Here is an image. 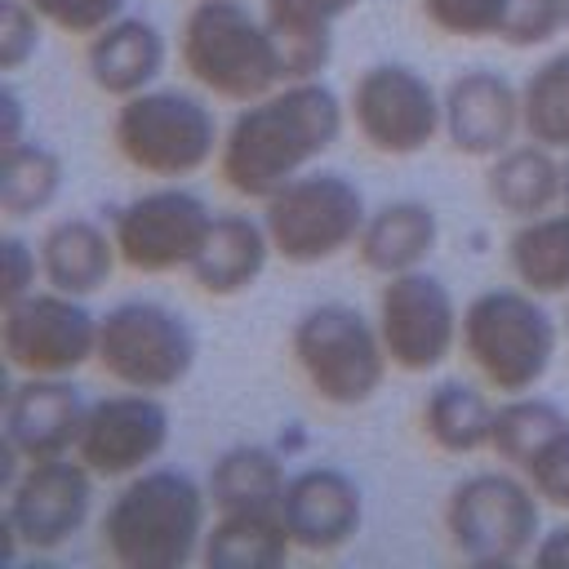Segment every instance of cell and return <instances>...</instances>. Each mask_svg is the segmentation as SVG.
I'll return each instance as SVG.
<instances>
[{"label":"cell","instance_id":"obj_1","mask_svg":"<svg viewBox=\"0 0 569 569\" xmlns=\"http://www.w3.org/2000/svg\"><path fill=\"white\" fill-rule=\"evenodd\" d=\"M347 116L351 111L320 76L284 80L271 93L240 102L218 147V173L236 196L267 200L333 151Z\"/></svg>","mask_w":569,"mask_h":569},{"label":"cell","instance_id":"obj_2","mask_svg":"<svg viewBox=\"0 0 569 569\" xmlns=\"http://www.w3.org/2000/svg\"><path fill=\"white\" fill-rule=\"evenodd\" d=\"M209 507V489H200L187 471L147 467L107 502L98 520L102 551L120 569H182L200 560Z\"/></svg>","mask_w":569,"mask_h":569},{"label":"cell","instance_id":"obj_3","mask_svg":"<svg viewBox=\"0 0 569 569\" xmlns=\"http://www.w3.org/2000/svg\"><path fill=\"white\" fill-rule=\"evenodd\" d=\"M182 71L222 102H253L284 84L280 40L240 0H196L178 31Z\"/></svg>","mask_w":569,"mask_h":569},{"label":"cell","instance_id":"obj_4","mask_svg":"<svg viewBox=\"0 0 569 569\" xmlns=\"http://www.w3.org/2000/svg\"><path fill=\"white\" fill-rule=\"evenodd\" d=\"M560 347L556 316L529 293L516 289H485L462 307V356L498 396L533 391Z\"/></svg>","mask_w":569,"mask_h":569},{"label":"cell","instance_id":"obj_5","mask_svg":"<svg viewBox=\"0 0 569 569\" xmlns=\"http://www.w3.org/2000/svg\"><path fill=\"white\" fill-rule=\"evenodd\" d=\"M289 356L316 400L333 409L369 405L391 369L378 320L347 302L307 307L289 329Z\"/></svg>","mask_w":569,"mask_h":569},{"label":"cell","instance_id":"obj_6","mask_svg":"<svg viewBox=\"0 0 569 569\" xmlns=\"http://www.w3.org/2000/svg\"><path fill=\"white\" fill-rule=\"evenodd\" d=\"M111 142L120 160L147 178H191L218 156L222 129L204 98L151 84L142 93L120 98Z\"/></svg>","mask_w":569,"mask_h":569},{"label":"cell","instance_id":"obj_7","mask_svg":"<svg viewBox=\"0 0 569 569\" xmlns=\"http://www.w3.org/2000/svg\"><path fill=\"white\" fill-rule=\"evenodd\" d=\"M449 547L471 565H516L533 560L542 538V498L511 471H471L449 489L445 502Z\"/></svg>","mask_w":569,"mask_h":569},{"label":"cell","instance_id":"obj_8","mask_svg":"<svg viewBox=\"0 0 569 569\" xmlns=\"http://www.w3.org/2000/svg\"><path fill=\"white\" fill-rule=\"evenodd\" d=\"M365 218V191L338 169H307L262 200L271 249L293 267H316L356 249Z\"/></svg>","mask_w":569,"mask_h":569},{"label":"cell","instance_id":"obj_9","mask_svg":"<svg viewBox=\"0 0 569 569\" xmlns=\"http://www.w3.org/2000/svg\"><path fill=\"white\" fill-rule=\"evenodd\" d=\"M98 369L133 391H173L196 369V333L191 325L151 298L116 302L98 316Z\"/></svg>","mask_w":569,"mask_h":569},{"label":"cell","instance_id":"obj_10","mask_svg":"<svg viewBox=\"0 0 569 569\" xmlns=\"http://www.w3.org/2000/svg\"><path fill=\"white\" fill-rule=\"evenodd\" d=\"M93 471L76 458H44L27 462L22 476L4 489V511H0V556L4 565L18 560V551H58L67 547L89 511H93Z\"/></svg>","mask_w":569,"mask_h":569},{"label":"cell","instance_id":"obj_11","mask_svg":"<svg viewBox=\"0 0 569 569\" xmlns=\"http://www.w3.org/2000/svg\"><path fill=\"white\" fill-rule=\"evenodd\" d=\"M356 133L378 156H418L445 133V93L409 62H373L347 98Z\"/></svg>","mask_w":569,"mask_h":569},{"label":"cell","instance_id":"obj_12","mask_svg":"<svg viewBox=\"0 0 569 569\" xmlns=\"http://www.w3.org/2000/svg\"><path fill=\"white\" fill-rule=\"evenodd\" d=\"M0 351L13 373L71 378L98 356V316L84 307V298L44 284L4 302Z\"/></svg>","mask_w":569,"mask_h":569},{"label":"cell","instance_id":"obj_13","mask_svg":"<svg viewBox=\"0 0 569 569\" xmlns=\"http://www.w3.org/2000/svg\"><path fill=\"white\" fill-rule=\"evenodd\" d=\"M378 333L400 373H431L462 347V311L440 276L427 267L387 276L378 289Z\"/></svg>","mask_w":569,"mask_h":569},{"label":"cell","instance_id":"obj_14","mask_svg":"<svg viewBox=\"0 0 569 569\" xmlns=\"http://www.w3.org/2000/svg\"><path fill=\"white\" fill-rule=\"evenodd\" d=\"M213 218L218 213L204 204V196L169 182L124 200L111 213V236L129 271L169 276V271H191Z\"/></svg>","mask_w":569,"mask_h":569},{"label":"cell","instance_id":"obj_15","mask_svg":"<svg viewBox=\"0 0 569 569\" xmlns=\"http://www.w3.org/2000/svg\"><path fill=\"white\" fill-rule=\"evenodd\" d=\"M169 431H173V418H169L164 400L156 391L124 387V391L89 405L76 458L98 480H129L164 453Z\"/></svg>","mask_w":569,"mask_h":569},{"label":"cell","instance_id":"obj_16","mask_svg":"<svg viewBox=\"0 0 569 569\" xmlns=\"http://www.w3.org/2000/svg\"><path fill=\"white\" fill-rule=\"evenodd\" d=\"M525 133L520 89L489 67H471L445 84V138L458 156L493 160Z\"/></svg>","mask_w":569,"mask_h":569},{"label":"cell","instance_id":"obj_17","mask_svg":"<svg viewBox=\"0 0 569 569\" xmlns=\"http://www.w3.org/2000/svg\"><path fill=\"white\" fill-rule=\"evenodd\" d=\"M84 413H89V400L80 396V387L71 378L22 373L9 387L0 440H9L22 453V462L62 458V453H76L80 431H84Z\"/></svg>","mask_w":569,"mask_h":569},{"label":"cell","instance_id":"obj_18","mask_svg":"<svg viewBox=\"0 0 569 569\" xmlns=\"http://www.w3.org/2000/svg\"><path fill=\"white\" fill-rule=\"evenodd\" d=\"M280 511H284L293 547L311 551V556L342 551L365 525L360 485L338 467H307V471L289 476Z\"/></svg>","mask_w":569,"mask_h":569},{"label":"cell","instance_id":"obj_19","mask_svg":"<svg viewBox=\"0 0 569 569\" xmlns=\"http://www.w3.org/2000/svg\"><path fill=\"white\" fill-rule=\"evenodd\" d=\"M84 62H89V80L107 98L120 102V98L142 93L160 80L164 62H169V44H164V31L151 18H129L124 13L111 27H102L98 36H89Z\"/></svg>","mask_w":569,"mask_h":569},{"label":"cell","instance_id":"obj_20","mask_svg":"<svg viewBox=\"0 0 569 569\" xmlns=\"http://www.w3.org/2000/svg\"><path fill=\"white\" fill-rule=\"evenodd\" d=\"M271 236L262 218L249 213H218L196 262H191V280L200 293L209 298H236L244 289L258 284V276L271 262Z\"/></svg>","mask_w":569,"mask_h":569},{"label":"cell","instance_id":"obj_21","mask_svg":"<svg viewBox=\"0 0 569 569\" xmlns=\"http://www.w3.org/2000/svg\"><path fill=\"white\" fill-rule=\"evenodd\" d=\"M436 240H440V218L427 200H387L369 209L356 253L373 276L387 280L422 267L436 253Z\"/></svg>","mask_w":569,"mask_h":569},{"label":"cell","instance_id":"obj_22","mask_svg":"<svg viewBox=\"0 0 569 569\" xmlns=\"http://www.w3.org/2000/svg\"><path fill=\"white\" fill-rule=\"evenodd\" d=\"M120 262L116 236L93 218H58L40 236V271L49 289L89 298L98 293Z\"/></svg>","mask_w":569,"mask_h":569},{"label":"cell","instance_id":"obj_23","mask_svg":"<svg viewBox=\"0 0 569 569\" xmlns=\"http://www.w3.org/2000/svg\"><path fill=\"white\" fill-rule=\"evenodd\" d=\"M360 0H262V18L280 40L284 80H311L333 58V27Z\"/></svg>","mask_w":569,"mask_h":569},{"label":"cell","instance_id":"obj_24","mask_svg":"<svg viewBox=\"0 0 569 569\" xmlns=\"http://www.w3.org/2000/svg\"><path fill=\"white\" fill-rule=\"evenodd\" d=\"M289 551L298 547L280 507H236L213 516L200 560L209 569H276L289 560Z\"/></svg>","mask_w":569,"mask_h":569},{"label":"cell","instance_id":"obj_25","mask_svg":"<svg viewBox=\"0 0 569 569\" xmlns=\"http://www.w3.org/2000/svg\"><path fill=\"white\" fill-rule=\"evenodd\" d=\"M485 191L507 218H516V222L538 218L560 204V160L551 147L533 142V138L511 142L507 151H498L489 160Z\"/></svg>","mask_w":569,"mask_h":569},{"label":"cell","instance_id":"obj_26","mask_svg":"<svg viewBox=\"0 0 569 569\" xmlns=\"http://www.w3.org/2000/svg\"><path fill=\"white\" fill-rule=\"evenodd\" d=\"M493 400L462 378H445L422 400V431L440 453H480L493 436Z\"/></svg>","mask_w":569,"mask_h":569},{"label":"cell","instance_id":"obj_27","mask_svg":"<svg viewBox=\"0 0 569 569\" xmlns=\"http://www.w3.org/2000/svg\"><path fill=\"white\" fill-rule=\"evenodd\" d=\"M507 267L516 284L538 298H569V209L525 218L507 240Z\"/></svg>","mask_w":569,"mask_h":569},{"label":"cell","instance_id":"obj_28","mask_svg":"<svg viewBox=\"0 0 569 569\" xmlns=\"http://www.w3.org/2000/svg\"><path fill=\"white\" fill-rule=\"evenodd\" d=\"M213 511H236V507H280L289 476L284 462L267 445H231L213 458L204 476Z\"/></svg>","mask_w":569,"mask_h":569},{"label":"cell","instance_id":"obj_29","mask_svg":"<svg viewBox=\"0 0 569 569\" xmlns=\"http://www.w3.org/2000/svg\"><path fill=\"white\" fill-rule=\"evenodd\" d=\"M569 427V413L547 400V396H533V391H520V396H502V405L493 409V436H489V449L525 471L560 431Z\"/></svg>","mask_w":569,"mask_h":569},{"label":"cell","instance_id":"obj_30","mask_svg":"<svg viewBox=\"0 0 569 569\" xmlns=\"http://www.w3.org/2000/svg\"><path fill=\"white\" fill-rule=\"evenodd\" d=\"M62 156L36 138L4 147V178H0V213L9 222H22L40 209H49L62 191Z\"/></svg>","mask_w":569,"mask_h":569},{"label":"cell","instance_id":"obj_31","mask_svg":"<svg viewBox=\"0 0 569 569\" xmlns=\"http://www.w3.org/2000/svg\"><path fill=\"white\" fill-rule=\"evenodd\" d=\"M520 111H525V138L551 151H569V49L542 58L525 76Z\"/></svg>","mask_w":569,"mask_h":569},{"label":"cell","instance_id":"obj_32","mask_svg":"<svg viewBox=\"0 0 569 569\" xmlns=\"http://www.w3.org/2000/svg\"><path fill=\"white\" fill-rule=\"evenodd\" d=\"M511 0H418L422 18L453 40H498Z\"/></svg>","mask_w":569,"mask_h":569},{"label":"cell","instance_id":"obj_33","mask_svg":"<svg viewBox=\"0 0 569 569\" xmlns=\"http://www.w3.org/2000/svg\"><path fill=\"white\" fill-rule=\"evenodd\" d=\"M44 27L62 31V36H98L102 27H111L116 18H124V4L129 0H27Z\"/></svg>","mask_w":569,"mask_h":569},{"label":"cell","instance_id":"obj_34","mask_svg":"<svg viewBox=\"0 0 569 569\" xmlns=\"http://www.w3.org/2000/svg\"><path fill=\"white\" fill-rule=\"evenodd\" d=\"M560 31H565V0H511L498 40H507L511 49H533V44H551Z\"/></svg>","mask_w":569,"mask_h":569},{"label":"cell","instance_id":"obj_35","mask_svg":"<svg viewBox=\"0 0 569 569\" xmlns=\"http://www.w3.org/2000/svg\"><path fill=\"white\" fill-rule=\"evenodd\" d=\"M40 36H44V18L27 0H9L0 22V71L9 76L22 71L40 53Z\"/></svg>","mask_w":569,"mask_h":569},{"label":"cell","instance_id":"obj_36","mask_svg":"<svg viewBox=\"0 0 569 569\" xmlns=\"http://www.w3.org/2000/svg\"><path fill=\"white\" fill-rule=\"evenodd\" d=\"M547 507H569V427L520 471Z\"/></svg>","mask_w":569,"mask_h":569},{"label":"cell","instance_id":"obj_37","mask_svg":"<svg viewBox=\"0 0 569 569\" xmlns=\"http://www.w3.org/2000/svg\"><path fill=\"white\" fill-rule=\"evenodd\" d=\"M0 249H4V302L36 293V284H44V271H40V244H31V240L18 236V231H4Z\"/></svg>","mask_w":569,"mask_h":569},{"label":"cell","instance_id":"obj_38","mask_svg":"<svg viewBox=\"0 0 569 569\" xmlns=\"http://www.w3.org/2000/svg\"><path fill=\"white\" fill-rule=\"evenodd\" d=\"M0 111H4V147H18V142H27V111H22V93L13 89V84H4L0 89Z\"/></svg>","mask_w":569,"mask_h":569},{"label":"cell","instance_id":"obj_39","mask_svg":"<svg viewBox=\"0 0 569 569\" xmlns=\"http://www.w3.org/2000/svg\"><path fill=\"white\" fill-rule=\"evenodd\" d=\"M533 565H569V525L542 529V538L533 547Z\"/></svg>","mask_w":569,"mask_h":569},{"label":"cell","instance_id":"obj_40","mask_svg":"<svg viewBox=\"0 0 569 569\" xmlns=\"http://www.w3.org/2000/svg\"><path fill=\"white\" fill-rule=\"evenodd\" d=\"M560 204L569 209V151H565V160H560Z\"/></svg>","mask_w":569,"mask_h":569},{"label":"cell","instance_id":"obj_41","mask_svg":"<svg viewBox=\"0 0 569 569\" xmlns=\"http://www.w3.org/2000/svg\"><path fill=\"white\" fill-rule=\"evenodd\" d=\"M565 31H569V0H565Z\"/></svg>","mask_w":569,"mask_h":569},{"label":"cell","instance_id":"obj_42","mask_svg":"<svg viewBox=\"0 0 569 569\" xmlns=\"http://www.w3.org/2000/svg\"><path fill=\"white\" fill-rule=\"evenodd\" d=\"M565 333H569V307H565Z\"/></svg>","mask_w":569,"mask_h":569}]
</instances>
